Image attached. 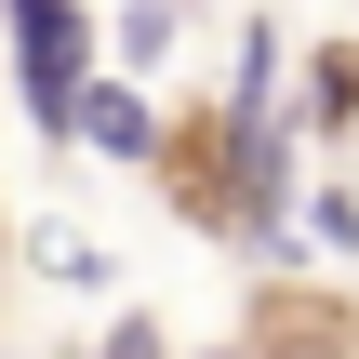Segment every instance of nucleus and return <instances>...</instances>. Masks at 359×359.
<instances>
[{
	"label": "nucleus",
	"mask_w": 359,
	"mask_h": 359,
	"mask_svg": "<svg viewBox=\"0 0 359 359\" xmlns=\"http://www.w3.org/2000/svg\"><path fill=\"white\" fill-rule=\"evenodd\" d=\"M0 67L53 147H80V80H93V0H0Z\"/></svg>",
	"instance_id": "obj_1"
},
{
	"label": "nucleus",
	"mask_w": 359,
	"mask_h": 359,
	"mask_svg": "<svg viewBox=\"0 0 359 359\" xmlns=\"http://www.w3.org/2000/svg\"><path fill=\"white\" fill-rule=\"evenodd\" d=\"M80 147H93V160H133V173H147V160H173L160 107H147L133 80H80Z\"/></svg>",
	"instance_id": "obj_2"
},
{
	"label": "nucleus",
	"mask_w": 359,
	"mask_h": 359,
	"mask_svg": "<svg viewBox=\"0 0 359 359\" xmlns=\"http://www.w3.org/2000/svg\"><path fill=\"white\" fill-rule=\"evenodd\" d=\"M306 80H320V93H306V120H320V133H346V120H359V53H346V40H320V67H306Z\"/></svg>",
	"instance_id": "obj_3"
},
{
	"label": "nucleus",
	"mask_w": 359,
	"mask_h": 359,
	"mask_svg": "<svg viewBox=\"0 0 359 359\" xmlns=\"http://www.w3.org/2000/svg\"><path fill=\"white\" fill-rule=\"evenodd\" d=\"M160 53H173V0H133L120 13V67H160Z\"/></svg>",
	"instance_id": "obj_4"
},
{
	"label": "nucleus",
	"mask_w": 359,
	"mask_h": 359,
	"mask_svg": "<svg viewBox=\"0 0 359 359\" xmlns=\"http://www.w3.org/2000/svg\"><path fill=\"white\" fill-rule=\"evenodd\" d=\"M40 266H53V280H107V253H93L80 226H53V240H40Z\"/></svg>",
	"instance_id": "obj_5"
},
{
	"label": "nucleus",
	"mask_w": 359,
	"mask_h": 359,
	"mask_svg": "<svg viewBox=\"0 0 359 359\" xmlns=\"http://www.w3.org/2000/svg\"><path fill=\"white\" fill-rule=\"evenodd\" d=\"M93 359H173V333H160V320H107V346Z\"/></svg>",
	"instance_id": "obj_6"
},
{
	"label": "nucleus",
	"mask_w": 359,
	"mask_h": 359,
	"mask_svg": "<svg viewBox=\"0 0 359 359\" xmlns=\"http://www.w3.org/2000/svg\"><path fill=\"white\" fill-rule=\"evenodd\" d=\"M200 359H253V346H200Z\"/></svg>",
	"instance_id": "obj_7"
},
{
	"label": "nucleus",
	"mask_w": 359,
	"mask_h": 359,
	"mask_svg": "<svg viewBox=\"0 0 359 359\" xmlns=\"http://www.w3.org/2000/svg\"><path fill=\"white\" fill-rule=\"evenodd\" d=\"M0 253H13V226H0Z\"/></svg>",
	"instance_id": "obj_8"
}]
</instances>
